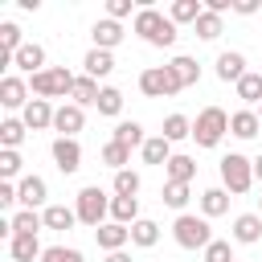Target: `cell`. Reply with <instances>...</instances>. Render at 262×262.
<instances>
[{
	"instance_id": "1",
	"label": "cell",
	"mask_w": 262,
	"mask_h": 262,
	"mask_svg": "<svg viewBox=\"0 0 262 262\" xmlns=\"http://www.w3.org/2000/svg\"><path fill=\"white\" fill-rule=\"evenodd\" d=\"M131 33H139L147 45H156V49H168V45H176V25H172V16H164L160 8H139L135 12V20H131Z\"/></svg>"
},
{
	"instance_id": "2",
	"label": "cell",
	"mask_w": 262,
	"mask_h": 262,
	"mask_svg": "<svg viewBox=\"0 0 262 262\" xmlns=\"http://www.w3.org/2000/svg\"><path fill=\"white\" fill-rule=\"evenodd\" d=\"M74 82H78V74H70L66 66H49L29 78V90L37 98H74Z\"/></svg>"
},
{
	"instance_id": "3",
	"label": "cell",
	"mask_w": 262,
	"mask_h": 262,
	"mask_svg": "<svg viewBox=\"0 0 262 262\" xmlns=\"http://www.w3.org/2000/svg\"><path fill=\"white\" fill-rule=\"evenodd\" d=\"M221 188H225L229 196L250 192V188H254V160H250V156H242V151L221 156Z\"/></svg>"
},
{
	"instance_id": "4",
	"label": "cell",
	"mask_w": 262,
	"mask_h": 262,
	"mask_svg": "<svg viewBox=\"0 0 262 262\" xmlns=\"http://www.w3.org/2000/svg\"><path fill=\"white\" fill-rule=\"evenodd\" d=\"M74 213H78L82 225L98 229V225H106V217H111V196H106L98 184H86V188L74 196Z\"/></svg>"
},
{
	"instance_id": "5",
	"label": "cell",
	"mask_w": 262,
	"mask_h": 262,
	"mask_svg": "<svg viewBox=\"0 0 262 262\" xmlns=\"http://www.w3.org/2000/svg\"><path fill=\"white\" fill-rule=\"evenodd\" d=\"M172 237H176V246H180V250H201V254H205V246L213 242L209 217H196V213H180V217L172 221Z\"/></svg>"
},
{
	"instance_id": "6",
	"label": "cell",
	"mask_w": 262,
	"mask_h": 262,
	"mask_svg": "<svg viewBox=\"0 0 262 262\" xmlns=\"http://www.w3.org/2000/svg\"><path fill=\"white\" fill-rule=\"evenodd\" d=\"M225 135H229V115H225L221 106H205V111L192 119V139H196V147H217Z\"/></svg>"
},
{
	"instance_id": "7",
	"label": "cell",
	"mask_w": 262,
	"mask_h": 262,
	"mask_svg": "<svg viewBox=\"0 0 262 262\" xmlns=\"http://www.w3.org/2000/svg\"><path fill=\"white\" fill-rule=\"evenodd\" d=\"M139 90H143L147 98H176L184 86L176 82L172 66H147V70L139 74Z\"/></svg>"
},
{
	"instance_id": "8",
	"label": "cell",
	"mask_w": 262,
	"mask_h": 262,
	"mask_svg": "<svg viewBox=\"0 0 262 262\" xmlns=\"http://www.w3.org/2000/svg\"><path fill=\"white\" fill-rule=\"evenodd\" d=\"M33 90H29V82L20 78V74H4L0 78V106L4 111H25L33 98H29Z\"/></svg>"
},
{
	"instance_id": "9",
	"label": "cell",
	"mask_w": 262,
	"mask_h": 262,
	"mask_svg": "<svg viewBox=\"0 0 262 262\" xmlns=\"http://www.w3.org/2000/svg\"><path fill=\"white\" fill-rule=\"evenodd\" d=\"M86 127V111L82 106H74V102H61L57 106V115H53V131L61 135V139H78V131Z\"/></svg>"
},
{
	"instance_id": "10",
	"label": "cell",
	"mask_w": 262,
	"mask_h": 262,
	"mask_svg": "<svg viewBox=\"0 0 262 262\" xmlns=\"http://www.w3.org/2000/svg\"><path fill=\"white\" fill-rule=\"evenodd\" d=\"M49 151H53L57 172H66V176H74V172L82 168V143H78V139H61V135H57Z\"/></svg>"
},
{
	"instance_id": "11",
	"label": "cell",
	"mask_w": 262,
	"mask_h": 262,
	"mask_svg": "<svg viewBox=\"0 0 262 262\" xmlns=\"http://www.w3.org/2000/svg\"><path fill=\"white\" fill-rule=\"evenodd\" d=\"M53 115H57V106H53L49 98H33V102L20 111V119H25L29 131H45V127H53Z\"/></svg>"
},
{
	"instance_id": "12",
	"label": "cell",
	"mask_w": 262,
	"mask_h": 262,
	"mask_svg": "<svg viewBox=\"0 0 262 262\" xmlns=\"http://www.w3.org/2000/svg\"><path fill=\"white\" fill-rule=\"evenodd\" d=\"M94 242H98V250L119 254V250L131 242V229H127V225H119V221H106V225H98V229H94Z\"/></svg>"
},
{
	"instance_id": "13",
	"label": "cell",
	"mask_w": 262,
	"mask_h": 262,
	"mask_svg": "<svg viewBox=\"0 0 262 262\" xmlns=\"http://www.w3.org/2000/svg\"><path fill=\"white\" fill-rule=\"evenodd\" d=\"M12 66H16L20 74H29V78H33V74H41V70H49V66H45V49H41L37 41H25V45L16 49Z\"/></svg>"
},
{
	"instance_id": "14",
	"label": "cell",
	"mask_w": 262,
	"mask_h": 262,
	"mask_svg": "<svg viewBox=\"0 0 262 262\" xmlns=\"http://www.w3.org/2000/svg\"><path fill=\"white\" fill-rule=\"evenodd\" d=\"M16 196H20V205L25 209H37V205H45V196H49V184L33 172V176H20L16 180Z\"/></svg>"
},
{
	"instance_id": "15",
	"label": "cell",
	"mask_w": 262,
	"mask_h": 262,
	"mask_svg": "<svg viewBox=\"0 0 262 262\" xmlns=\"http://www.w3.org/2000/svg\"><path fill=\"white\" fill-rule=\"evenodd\" d=\"M246 74H250V70H246V57H242L237 49L217 53V78H221V82H233V86H237Z\"/></svg>"
},
{
	"instance_id": "16",
	"label": "cell",
	"mask_w": 262,
	"mask_h": 262,
	"mask_svg": "<svg viewBox=\"0 0 262 262\" xmlns=\"http://www.w3.org/2000/svg\"><path fill=\"white\" fill-rule=\"evenodd\" d=\"M41 242H37V233H16L12 242H8V258L12 262H41Z\"/></svg>"
},
{
	"instance_id": "17",
	"label": "cell",
	"mask_w": 262,
	"mask_h": 262,
	"mask_svg": "<svg viewBox=\"0 0 262 262\" xmlns=\"http://www.w3.org/2000/svg\"><path fill=\"white\" fill-rule=\"evenodd\" d=\"M90 37H94V49H106V53H111V49L123 41V25H119V20H111V16H102V20H94Z\"/></svg>"
},
{
	"instance_id": "18",
	"label": "cell",
	"mask_w": 262,
	"mask_h": 262,
	"mask_svg": "<svg viewBox=\"0 0 262 262\" xmlns=\"http://www.w3.org/2000/svg\"><path fill=\"white\" fill-rule=\"evenodd\" d=\"M258 131H262V119H258V111L242 106V111H233V115H229V135H237V139H254Z\"/></svg>"
},
{
	"instance_id": "19",
	"label": "cell",
	"mask_w": 262,
	"mask_h": 262,
	"mask_svg": "<svg viewBox=\"0 0 262 262\" xmlns=\"http://www.w3.org/2000/svg\"><path fill=\"white\" fill-rule=\"evenodd\" d=\"M233 242H237V246H254V242H262V217H258V213H242V217H233Z\"/></svg>"
},
{
	"instance_id": "20",
	"label": "cell",
	"mask_w": 262,
	"mask_h": 262,
	"mask_svg": "<svg viewBox=\"0 0 262 262\" xmlns=\"http://www.w3.org/2000/svg\"><path fill=\"white\" fill-rule=\"evenodd\" d=\"M164 172H168V180H176V184H192V176H196V160L184 156V151H172V160L164 164Z\"/></svg>"
},
{
	"instance_id": "21",
	"label": "cell",
	"mask_w": 262,
	"mask_h": 262,
	"mask_svg": "<svg viewBox=\"0 0 262 262\" xmlns=\"http://www.w3.org/2000/svg\"><path fill=\"white\" fill-rule=\"evenodd\" d=\"M139 156H143V164H156V168H164V164L172 160V143H168L164 135H147V143L139 147Z\"/></svg>"
},
{
	"instance_id": "22",
	"label": "cell",
	"mask_w": 262,
	"mask_h": 262,
	"mask_svg": "<svg viewBox=\"0 0 262 262\" xmlns=\"http://www.w3.org/2000/svg\"><path fill=\"white\" fill-rule=\"evenodd\" d=\"M111 221L131 229L139 221V196H111Z\"/></svg>"
},
{
	"instance_id": "23",
	"label": "cell",
	"mask_w": 262,
	"mask_h": 262,
	"mask_svg": "<svg viewBox=\"0 0 262 262\" xmlns=\"http://www.w3.org/2000/svg\"><path fill=\"white\" fill-rule=\"evenodd\" d=\"M41 217H45V229H57V233H66V229H74V225H78V213H74V209H66V205H45V209H41Z\"/></svg>"
},
{
	"instance_id": "24",
	"label": "cell",
	"mask_w": 262,
	"mask_h": 262,
	"mask_svg": "<svg viewBox=\"0 0 262 262\" xmlns=\"http://www.w3.org/2000/svg\"><path fill=\"white\" fill-rule=\"evenodd\" d=\"M82 70L98 82V78H106V74L115 70V53H106V49H90V53L82 57Z\"/></svg>"
},
{
	"instance_id": "25",
	"label": "cell",
	"mask_w": 262,
	"mask_h": 262,
	"mask_svg": "<svg viewBox=\"0 0 262 262\" xmlns=\"http://www.w3.org/2000/svg\"><path fill=\"white\" fill-rule=\"evenodd\" d=\"M168 66H172V74H176L180 86H196V82H201V61H196V57L180 53V57H172Z\"/></svg>"
},
{
	"instance_id": "26",
	"label": "cell",
	"mask_w": 262,
	"mask_h": 262,
	"mask_svg": "<svg viewBox=\"0 0 262 262\" xmlns=\"http://www.w3.org/2000/svg\"><path fill=\"white\" fill-rule=\"evenodd\" d=\"M98 94H102V86L90 78V74H78V82H74V106H98Z\"/></svg>"
},
{
	"instance_id": "27",
	"label": "cell",
	"mask_w": 262,
	"mask_h": 262,
	"mask_svg": "<svg viewBox=\"0 0 262 262\" xmlns=\"http://www.w3.org/2000/svg\"><path fill=\"white\" fill-rule=\"evenodd\" d=\"M25 135H29V127H25V119H16V115H8V119L0 123V147H12V151H20V143H25Z\"/></svg>"
},
{
	"instance_id": "28",
	"label": "cell",
	"mask_w": 262,
	"mask_h": 262,
	"mask_svg": "<svg viewBox=\"0 0 262 262\" xmlns=\"http://www.w3.org/2000/svg\"><path fill=\"white\" fill-rule=\"evenodd\" d=\"M229 192L225 188H205L201 192V217H221V213H229Z\"/></svg>"
},
{
	"instance_id": "29",
	"label": "cell",
	"mask_w": 262,
	"mask_h": 262,
	"mask_svg": "<svg viewBox=\"0 0 262 262\" xmlns=\"http://www.w3.org/2000/svg\"><path fill=\"white\" fill-rule=\"evenodd\" d=\"M205 12V4L201 0H172V8H168V16H172V25L180 29V25H196V16Z\"/></svg>"
},
{
	"instance_id": "30",
	"label": "cell",
	"mask_w": 262,
	"mask_h": 262,
	"mask_svg": "<svg viewBox=\"0 0 262 262\" xmlns=\"http://www.w3.org/2000/svg\"><path fill=\"white\" fill-rule=\"evenodd\" d=\"M160 242V225L151 221V217H139L135 225H131V246H139V250H151Z\"/></svg>"
},
{
	"instance_id": "31",
	"label": "cell",
	"mask_w": 262,
	"mask_h": 262,
	"mask_svg": "<svg viewBox=\"0 0 262 262\" xmlns=\"http://www.w3.org/2000/svg\"><path fill=\"white\" fill-rule=\"evenodd\" d=\"M168 143H180V139H192V119L188 115H168L164 119V131H160Z\"/></svg>"
},
{
	"instance_id": "32",
	"label": "cell",
	"mask_w": 262,
	"mask_h": 262,
	"mask_svg": "<svg viewBox=\"0 0 262 262\" xmlns=\"http://www.w3.org/2000/svg\"><path fill=\"white\" fill-rule=\"evenodd\" d=\"M115 143H123V147H143L147 143V135H143V127L135 123V119H123L119 127H115V135H111Z\"/></svg>"
},
{
	"instance_id": "33",
	"label": "cell",
	"mask_w": 262,
	"mask_h": 262,
	"mask_svg": "<svg viewBox=\"0 0 262 262\" xmlns=\"http://www.w3.org/2000/svg\"><path fill=\"white\" fill-rule=\"evenodd\" d=\"M233 90H237V98H242L246 106H262V74H254V70H250Z\"/></svg>"
},
{
	"instance_id": "34",
	"label": "cell",
	"mask_w": 262,
	"mask_h": 262,
	"mask_svg": "<svg viewBox=\"0 0 262 262\" xmlns=\"http://www.w3.org/2000/svg\"><path fill=\"white\" fill-rule=\"evenodd\" d=\"M41 229H45V217H41L37 209L12 213V237H16V233H41Z\"/></svg>"
},
{
	"instance_id": "35",
	"label": "cell",
	"mask_w": 262,
	"mask_h": 262,
	"mask_svg": "<svg viewBox=\"0 0 262 262\" xmlns=\"http://www.w3.org/2000/svg\"><path fill=\"white\" fill-rule=\"evenodd\" d=\"M192 29H196V37H201V41H217V37L225 33L221 16H217V12H209V8H205V12L196 16V25H192Z\"/></svg>"
},
{
	"instance_id": "36",
	"label": "cell",
	"mask_w": 262,
	"mask_h": 262,
	"mask_svg": "<svg viewBox=\"0 0 262 262\" xmlns=\"http://www.w3.org/2000/svg\"><path fill=\"white\" fill-rule=\"evenodd\" d=\"M102 164H106V168H115V172H123V168L131 164V147H123V143H115V139H111V143L102 147Z\"/></svg>"
},
{
	"instance_id": "37",
	"label": "cell",
	"mask_w": 262,
	"mask_h": 262,
	"mask_svg": "<svg viewBox=\"0 0 262 262\" xmlns=\"http://www.w3.org/2000/svg\"><path fill=\"white\" fill-rule=\"evenodd\" d=\"M20 45H25V41H20V25L4 20V25H0V53L16 57V49H20Z\"/></svg>"
},
{
	"instance_id": "38",
	"label": "cell",
	"mask_w": 262,
	"mask_h": 262,
	"mask_svg": "<svg viewBox=\"0 0 262 262\" xmlns=\"http://www.w3.org/2000/svg\"><path fill=\"white\" fill-rule=\"evenodd\" d=\"M119 111H123V90H115V86H102V94H98V115L115 119Z\"/></svg>"
},
{
	"instance_id": "39",
	"label": "cell",
	"mask_w": 262,
	"mask_h": 262,
	"mask_svg": "<svg viewBox=\"0 0 262 262\" xmlns=\"http://www.w3.org/2000/svg\"><path fill=\"white\" fill-rule=\"evenodd\" d=\"M139 184H143V180H139V172L123 168V172H115V184H111V188H115V196H135V192H139Z\"/></svg>"
},
{
	"instance_id": "40",
	"label": "cell",
	"mask_w": 262,
	"mask_h": 262,
	"mask_svg": "<svg viewBox=\"0 0 262 262\" xmlns=\"http://www.w3.org/2000/svg\"><path fill=\"white\" fill-rule=\"evenodd\" d=\"M160 201H164L168 209H184V205H188V184L164 180V192H160Z\"/></svg>"
},
{
	"instance_id": "41",
	"label": "cell",
	"mask_w": 262,
	"mask_h": 262,
	"mask_svg": "<svg viewBox=\"0 0 262 262\" xmlns=\"http://www.w3.org/2000/svg\"><path fill=\"white\" fill-rule=\"evenodd\" d=\"M20 168H25L20 151H12V147H0V176H4V180H16V176H20Z\"/></svg>"
},
{
	"instance_id": "42",
	"label": "cell",
	"mask_w": 262,
	"mask_h": 262,
	"mask_svg": "<svg viewBox=\"0 0 262 262\" xmlns=\"http://www.w3.org/2000/svg\"><path fill=\"white\" fill-rule=\"evenodd\" d=\"M41 262H86V258H82V250H74V246H49V250L41 254Z\"/></svg>"
},
{
	"instance_id": "43",
	"label": "cell",
	"mask_w": 262,
	"mask_h": 262,
	"mask_svg": "<svg viewBox=\"0 0 262 262\" xmlns=\"http://www.w3.org/2000/svg\"><path fill=\"white\" fill-rule=\"evenodd\" d=\"M205 262H233V246L221 242V237H213V242L205 246Z\"/></svg>"
},
{
	"instance_id": "44",
	"label": "cell",
	"mask_w": 262,
	"mask_h": 262,
	"mask_svg": "<svg viewBox=\"0 0 262 262\" xmlns=\"http://www.w3.org/2000/svg\"><path fill=\"white\" fill-rule=\"evenodd\" d=\"M106 16H111V20L131 16V0H106ZM131 20H135V16H131Z\"/></svg>"
},
{
	"instance_id": "45",
	"label": "cell",
	"mask_w": 262,
	"mask_h": 262,
	"mask_svg": "<svg viewBox=\"0 0 262 262\" xmlns=\"http://www.w3.org/2000/svg\"><path fill=\"white\" fill-rule=\"evenodd\" d=\"M12 205H20L16 184H12V180H0V209H12Z\"/></svg>"
},
{
	"instance_id": "46",
	"label": "cell",
	"mask_w": 262,
	"mask_h": 262,
	"mask_svg": "<svg viewBox=\"0 0 262 262\" xmlns=\"http://www.w3.org/2000/svg\"><path fill=\"white\" fill-rule=\"evenodd\" d=\"M233 12L237 16H254L258 12V0H233Z\"/></svg>"
},
{
	"instance_id": "47",
	"label": "cell",
	"mask_w": 262,
	"mask_h": 262,
	"mask_svg": "<svg viewBox=\"0 0 262 262\" xmlns=\"http://www.w3.org/2000/svg\"><path fill=\"white\" fill-rule=\"evenodd\" d=\"M102 262H131V254H123V250H119V254H106Z\"/></svg>"
},
{
	"instance_id": "48",
	"label": "cell",
	"mask_w": 262,
	"mask_h": 262,
	"mask_svg": "<svg viewBox=\"0 0 262 262\" xmlns=\"http://www.w3.org/2000/svg\"><path fill=\"white\" fill-rule=\"evenodd\" d=\"M254 180L262 184V156H254Z\"/></svg>"
},
{
	"instance_id": "49",
	"label": "cell",
	"mask_w": 262,
	"mask_h": 262,
	"mask_svg": "<svg viewBox=\"0 0 262 262\" xmlns=\"http://www.w3.org/2000/svg\"><path fill=\"white\" fill-rule=\"evenodd\" d=\"M258 217H262V196H258Z\"/></svg>"
},
{
	"instance_id": "50",
	"label": "cell",
	"mask_w": 262,
	"mask_h": 262,
	"mask_svg": "<svg viewBox=\"0 0 262 262\" xmlns=\"http://www.w3.org/2000/svg\"><path fill=\"white\" fill-rule=\"evenodd\" d=\"M258 119H262V106H258Z\"/></svg>"
}]
</instances>
